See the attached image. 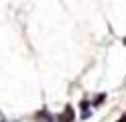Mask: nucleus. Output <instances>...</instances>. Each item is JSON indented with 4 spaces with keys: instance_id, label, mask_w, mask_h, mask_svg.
Segmentation results:
<instances>
[{
    "instance_id": "f257e3e1",
    "label": "nucleus",
    "mask_w": 126,
    "mask_h": 122,
    "mask_svg": "<svg viewBox=\"0 0 126 122\" xmlns=\"http://www.w3.org/2000/svg\"><path fill=\"white\" fill-rule=\"evenodd\" d=\"M118 122H126V114H124V116H122L120 120H118Z\"/></svg>"
}]
</instances>
